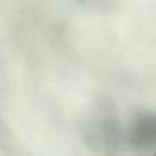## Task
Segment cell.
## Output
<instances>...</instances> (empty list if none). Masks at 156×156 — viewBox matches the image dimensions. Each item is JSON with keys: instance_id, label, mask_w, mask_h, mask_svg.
I'll list each match as a JSON object with an SVG mask.
<instances>
[{"instance_id": "1", "label": "cell", "mask_w": 156, "mask_h": 156, "mask_svg": "<svg viewBox=\"0 0 156 156\" xmlns=\"http://www.w3.org/2000/svg\"><path fill=\"white\" fill-rule=\"evenodd\" d=\"M136 129H138V134L141 138V141L156 143V119H146Z\"/></svg>"}]
</instances>
